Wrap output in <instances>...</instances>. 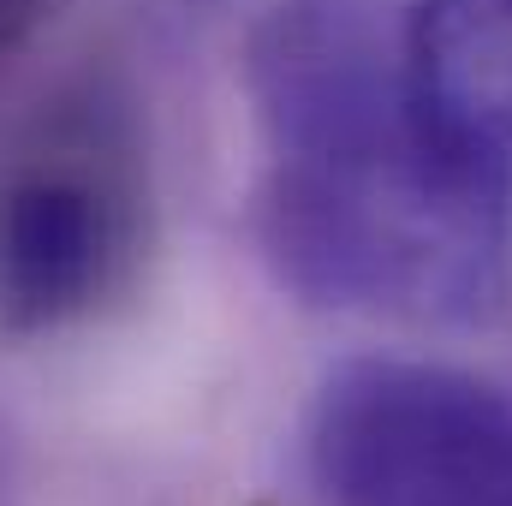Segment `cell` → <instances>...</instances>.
<instances>
[{
    "label": "cell",
    "mask_w": 512,
    "mask_h": 506,
    "mask_svg": "<svg viewBox=\"0 0 512 506\" xmlns=\"http://www.w3.org/2000/svg\"><path fill=\"white\" fill-rule=\"evenodd\" d=\"M245 90L268 149L256 245L292 298L387 322L501 304L512 191L423 131L399 24L370 0H280L251 30Z\"/></svg>",
    "instance_id": "cell-1"
},
{
    "label": "cell",
    "mask_w": 512,
    "mask_h": 506,
    "mask_svg": "<svg viewBox=\"0 0 512 506\" xmlns=\"http://www.w3.org/2000/svg\"><path fill=\"white\" fill-rule=\"evenodd\" d=\"M322 506H512V387L429 358H358L304 429Z\"/></svg>",
    "instance_id": "cell-3"
},
{
    "label": "cell",
    "mask_w": 512,
    "mask_h": 506,
    "mask_svg": "<svg viewBox=\"0 0 512 506\" xmlns=\"http://www.w3.org/2000/svg\"><path fill=\"white\" fill-rule=\"evenodd\" d=\"M399 60L423 131L512 191V0H411Z\"/></svg>",
    "instance_id": "cell-4"
},
{
    "label": "cell",
    "mask_w": 512,
    "mask_h": 506,
    "mask_svg": "<svg viewBox=\"0 0 512 506\" xmlns=\"http://www.w3.org/2000/svg\"><path fill=\"white\" fill-rule=\"evenodd\" d=\"M12 495H18V441L0 423V506H12Z\"/></svg>",
    "instance_id": "cell-6"
},
{
    "label": "cell",
    "mask_w": 512,
    "mask_h": 506,
    "mask_svg": "<svg viewBox=\"0 0 512 506\" xmlns=\"http://www.w3.org/2000/svg\"><path fill=\"white\" fill-rule=\"evenodd\" d=\"M66 12V0H0V78L48 36V24Z\"/></svg>",
    "instance_id": "cell-5"
},
{
    "label": "cell",
    "mask_w": 512,
    "mask_h": 506,
    "mask_svg": "<svg viewBox=\"0 0 512 506\" xmlns=\"http://www.w3.org/2000/svg\"><path fill=\"white\" fill-rule=\"evenodd\" d=\"M149 245V155L120 84L54 96L0 167V334L42 340L131 286Z\"/></svg>",
    "instance_id": "cell-2"
}]
</instances>
